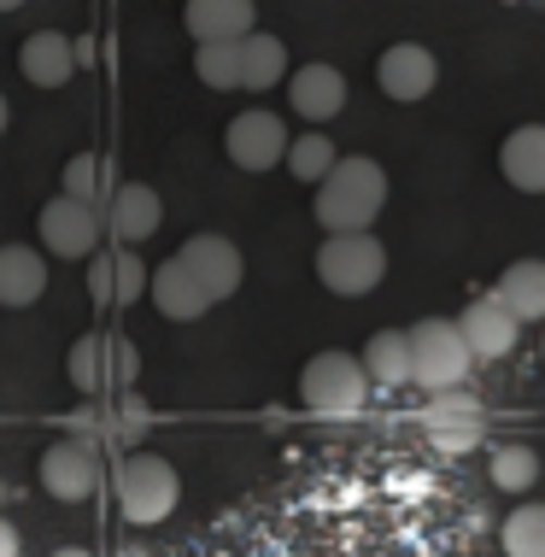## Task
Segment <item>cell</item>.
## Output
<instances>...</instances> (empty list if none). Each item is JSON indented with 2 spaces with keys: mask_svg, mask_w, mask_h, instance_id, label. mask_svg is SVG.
Instances as JSON below:
<instances>
[{
  "mask_svg": "<svg viewBox=\"0 0 545 557\" xmlns=\"http://www.w3.org/2000/svg\"><path fill=\"white\" fill-rule=\"evenodd\" d=\"M382 206H387V171L363 153L340 159L335 171L317 183V223H323L329 235L370 230V223L382 218Z\"/></svg>",
  "mask_w": 545,
  "mask_h": 557,
  "instance_id": "cell-1",
  "label": "cell"
},
{
  "mask_svg": "<svg viewBox=\"0 0 545 557\" xmlns=\"http://www.w3.org/2000/svg\"><path fill=\"white\" fill-rule=\"evenodd\" d=\"M370 370H363V358L352 352H317L306 375H299V405H306L311 417H323V423H352L363 411V399H370Z\"/></svg>",
  "mask_w": 545,
  "mask_h": 557,
  "instance_id": "cell-2",
  "label": "cell"
},
{
  "mask_svg": "<svg viewBox=\"0 0 545 557\" xmlns=\"http://www.w3.org/2000/svg\"><path fill=\"white\" fill-rule=\"evenodd\" d=\"M112 493H117L124 522H135V529H153V522H164L176 510L182 481H176V470L159 458V451H129V458L117 463V475H112Z\"/></svg>",
  "mask_w": 545,
  "mask_h": 557,
  "instance_id": "cell-3",
  "label": "cell"
},
{
  "mask_svg": "<svg viewBox=\"0 0 545 557\" xmlns=\"http://www.w3.org/2000/svg\"><path fill=\"white\" fill-rule=\"evenodd\" d=\"M382 276H387V252L370 230H340V235H329L323 247H317V282H323L329 294H340V299H358V294L382 288Z\"/></svg>",
  "mask_w": 545,
  "mask_h": 557,
  "instance_id": "cell-4",
  "label": "cell"
},
{
  "mask_svg": "<svg viewBox=\"0 0 545 557\" xmlns=\"http://www.w3.org/2000/svg\"><path fill=\"white\" fill-rule=\"evenodd\" d=\"M469 370H475V352H469L458 318H429L411 329V382L422 394H446V387H463Z\"/></svg>",
  "mask_w": 545,
  "mask_h": 557,
  "instance_id": "cell-5",
  "label": "cell"
},
{
  "mask_svg": "<svg viewBox=\"0 0 545 557\" xmlns=\"http://www.w3.org/2000/svg\"><path fill=\"white\" fill-rule=\"evenodd\" d=\"M36 230H41V247H48L53 259H95L100 235H106V212L77 200V194H59V200L41 206Z\"/></svg>",
  "mask_w": 545,
  "mask_h": 557,
  "instance_id": "cell-6",
  "label": "cell"
},
{
  "mask_svg": "<svg viewBox=\"0 0 545 557\" xmlns=\"http://www.w3.org/2000/svg\"><path fill=\"white\" fill-rule=\"evenodd\" d=\"M41 487L53 493V499H65V505H83V499H95L100 493V481H106V463H100V441H88V434H77V441H59L41 451Z\"/></svg>",
  "mask_w": 545,
  "mask_h": 557,
  "instance_id": "cell-7",
  "label": "cell"
},
{
  "mask_svg": "<svg viewBox=\"0 0 545 557\" xmlns=\"http://www.w3.org/2000/svg\"><path fill=\"white\" fill-rule=\"evenodd\" d=\"M71 382L83 387V394H117V387L135 382V346L124 335H83L71 346Z\"/></svg>",
  "mask_w": 545,
  "mask_h": 557,
  "instance_id": "cell-8",
  "label": "cell"
},
{
  "mask_svg": "<svg viewBox=\"0 0 545 557\" xmlns=\"http://www.w3.org/2000/svg\"><path fill=\"white\" fill-rule=\"evenodd\" d=\"M287 147H294V135H287V124L264 107L230 117V129H223V153H230L240 171H276V164H287Z\"/></svg>",
  "mask_w": 545,
  "mask_h": 557,
  "instance_id": "cell-9",
  "label": "cell"
},
{
  "mask_svg": "<svg viewBox=\"0 0 545 557\" xmlns=\"http://www.w3.org/2000/svg\"><path fill=\"white\" fill-rule=\"evenodd\" d=\"M422 429H429V441L441 451H475L481 434H487V411H481L475 394H463V387H446V394H429V411H422Z\"/></svg>",
  "mask_w": 545,
  "mask_h": 557,
  "instance_id": "cell-10",
  "label": "cell"
},
{
  "mask_svg": "<svg viewBox=\"0 0 545 557\" xmlns=\"http://www.w3.org/2000/svg\"><path fill=\"white\" fill-rule=\"evenodd\" d=\"M434 83H441V59L422 48V41H399V48H387L375 59V88H382L387 100H399V107L429 100Z\"/></svg>",
  "mask_w": 545,
  "mask_h": 557,
  "instance_id": "cell-11",
  "label": "cell"
},
{
  "mask_svg": "<svg viewBox=\"0 0 545 557\" xmlns=\"http://www.w3.org/2000/svg\"><path fill=\"white\" fill-rule=\"evenodd\" d=\"M458 329L469 341V352H475V364H493V358H510L522 341V318L505 306L498 294H481L475 306L458 311Z\"/></svg>",
  "mask_w": 545,
  "mask_h": 557,
  "instance_id": "cell-12",
  "label": "cell"
},
{
  "mask_svg": "<svg viewBox=\"0 0 545 557\" xmlns=\"http://www.w3.org/2000/svg\"><path fill=\"white\" fill-rule=\"evenodd\" d=\"M182 264L200 276V288L211 299H230L240 288V276H247V264H240V247L235 240H223V235H194V240H182V252H176Z\"/></svg>",
  "mask_w": 545,
  "mask_h": 557,
  "instance_id": "cell-13",
  "label": "cell"
},
{
  "mask_svg": "<svg viewBox=\"0 0 545 557\" xmlns=\"http://www.w3.org/2000/svg\"><path fill=\"white\" fill-rule=\"evenodd\" d=\"M147 288H153V276L135 259V247H112V252H95V259H88V294H95L100 306H135Z\"/></svg>",
  "mask_w": 545,
  "mask_h": 557,
  "instance_id": "cell-14",
  "label": "cell"
},
{
  "mask_svg": "<svg viewBox=\"0 0 545 557\" xmlns=\"http://www.w3.org/2000/svg\"><path fill=\"white\" fill-rule=\"evenodd\" d=\"M164 223V200L147 183H117L112 206H106V235L117 240V247H141L147 235H159Z\"/></svg>",
  "mask_w": 545,
  "mask_h": 557,
  "instance_id": "cell-15",
  "label": "cell"
},
{
  "mask_svg": "<svg viewBox=\"0 0 545 557\" xmlns=\"http://www.w3.org/2000/svg\"><path fill=\"white\" fill-rule=\"evenodd\" d=\"M287 107L306 117V124H329L346 107V77L335 65H323V59H311V65H299L287 77Z\"/></svg>",
  "mask_w": 545,
  "mask_h": 557,
  "instance_id": "cell-16",
  "label": "cell"
},
{
  "mask_svg": "<svg viewBox=\"0 0 545 557\" xmlns=\"http://www.w3.org/2000/svg\"><path fill=\"white\" fill-rule=\"evenodd\" d=\"M77 41L71 36H59V29H36V36L18 48V71L36 88H65L71 77H77Z\"/></svg>",
  "mask_w": 545,
  "mask_h": 557,
  "instance_id": "cell-17",
  "label": "cell"
},
{
  "mask_svg": "<svg viewBox=\"0 0 545 557\" xmlns=\"http://www.w3.org/2000/svg\"><path fill=\"white\" fill-rule=\"evenodd\" d=\"M147 294H153V306H159L171 323H194V318H206V311L218 306V299L200 288V276H194L182 259H164V264L153 270V288H147Z\"/></svg>",
  "mask_w": 545,
  "mask_h": 557,
  "instance_id": "cell-18",
  "label": "cell"
},
{
  "mask_svg": "<svg viewBox=\"0 0 545 557\" xmlns=\"http://www.w3.org/2000/svg\"><path fill=\"white\" fill-rule=\"evenodd\" d=\"M498 171L517 194H545V124H522L498 147Z\"/></svg>",
  "mask_w": 545,
  "mask_h": 557,
  "instance_id": "cell-19",
  "label": "cell"
},
{
  "mask_svg": "<svg viewBox=\"0 0 545 557\" xmlns=\"http://www.w3.org/2000/svg\"><path fill=\"white\" fill-rule=\"evenodd\" d=\"M252 18H259V7H252V0H188V7H182V24H188L194 41L252 36Z\"/></svg>",
  "mask_w": 545,
  "mask_h": 557,
  "instance_id": "cell-20",
  "label": "cell"
},
{
  "mask_svg": "<svg viewBox=\"0 0 545 557\" xmlns=\"http://www.w3.org/2000/svg\"><path fill=\"white\" fill-rule=\"evenodd\" d=\"M48 294V259L36 247H0V306H36Z\"/></svg>",
  "mask_w": 545,
  "mask_h": 557,
  "instance_id": "cell-21",
  "label": "cell"
},
{
  "mask_svg": "<svg viewBox=\"0 0 545 557\" xmlns=\"http://www.w3.org/2000/svg\"><path fill=\"white\" fill-rule=\"evenodd\" d=\"M363 370L375 387H405L411 382V329H375L363 346Z\"/></svg>",
  "mask_w": 545,
  "mask_h": 557,
  "instance_id": "cell-22",
  "label": "cell"
},
{
  "mask_svg": "<svg viewBox=\"0 0 545 557\" xmlns=\"http://www.w3.org/2000/svg\"><path fill=\"white\" fill-rule=\"evenodd\" d=\"M287 83V48L276 36H264V29H252V36H240V88L247 95H264V88Z\"/></svg>",
  "mask_w": 545,
  "mask_h": 557,
  "instance_id": "cell-23",
  "label": "cell"
},
{
  "mask_svg": "<svg viewBox=\"0 0 545 557\" xmlns=\"http://www.w3.org/2000/svg\"><path fill=\"white\" fill-rule=\"evenodd\" d=\"M498 299H505L510 311H517L522 323H540L545 318V259H517L505 264V276H498Z\"/></svg>",
  "mask_w": 545,
  "mask_h": 557,
  "instance_id": "cell-24",
  "label": "cell"
},
{
  "mask_svg": "<svg viewBox=\"0 0 545 557\" xmlns=\"http://www.w3.org/2000/svg\"><path fill=\"white\" fill-rule=\"evenodd\" d=\"M487 475H493L498 493H534V481H540V451L522 446V441H498L493 458H487Z\"/></svg>",
  "mask_w": 545,
  "mask_h": 557,
  "instance_id": "cell-25",
  "label": "cell"
},
{
  "mask_svg": "<svg viewBox=\"0 0 545 557\" xmlns=\"http://www.w3.org/2000/svg\"><path fill=\"white\" fill-rule=\"evenodd\" d=\"M65 194H77V200L88 206H112V194H117V176H112V164H106L100 153H77L65 164Z\"/></svg>",
  "mask_w": 545,
  "mask_h": 557,
  "instance_id": "cell-26",
  "label": "cell"
},
{
  "mask_svg": "<svg viewBox=\"0 0 545 557\" xmlns=\"http://www.w3.org/2000/svg\"><path fill=\"white\" fill-rule=\"evenodd\" d=\"M340 164V153H335V141H329L323 129H306V135H294V147H287V171H294V183H323L329 171Z\"/></svg>",
  "mask_w": 545,
  "mask_h": 557,
  "instance_id": "cell-27",
  "label": "cell"
},
{
  "mask_svg": "<svg viewBox=\"0 0 545 557\" xmlns=\"http://www.w3.org/2000/svg\"><path fill=\"white\" fill-rule=\"evenodd\" d=\"M498 546L505 557H545V505H517L505 517V529H498Z\"/></svg>",
  "mask_w": 545,
  "mask_h": 557,
  "instance_id": "cell-28",
  "label": "cell"
},
{
  "mask_svg": "<svg viewBox=\"0 0 545 557\" xmlns=\"http://www.w3.org/2000/svg\"><path fill=\"white\" fill-rule=\"evenodd\" d=\"M194 77L206 88H240V36L235 41H200V53H194Z\"/></svg>",
  "mask_w": 545,
  "mask_h": 557,
  "instance_id": "cell-29",
  "label": "cell"
},
{
  "mask_svg": "<svg viewBox=\"0 0 545 557\" xmlns=\"http://www.w3.org/2000/svg\"><path fill=\"white\" fill-rule=\"evenodd\" d=\"M0 557H18V529L7 517H0Z\"/></svg>",
  "mask_w": 545,
  "mask_h": 557,
  "instance_id": "cell-30",
  "label": "cell"
},
{
  "mask_svg": "<svg viewBox=\"0 0 545 557\" xmlns=\"http://www.w3.org/2000/svg\"><path fill=\"white\" fill-rule=\"evenodd\" d=\"M53 557H95V552H83V546H59Z\"/></svg>",
  "mask_w": 545,
  "mask_h": 557,
  "instance_id": "cell-31",
  "label": "cell"
},
{
  "mask_svg": "<svg viewBox=\"0 0 545 557\" xmlns=\"http://www.w3.org/2000/svg\"><path fill=\"white\" fill-rule=\"evenodd\" d=\"M7 117H12V112H7V95H0V135H7Z\"/></svg>",
  "mask_w": 545,
  "mask_h": 557,
  "instance_id": "cell-32",
  "label": "cell"
},
{
  "mask_svg": "<svg viewBox=\"0 0 545 557\" xmlns=\"http://www.w3.org/2000/svg\"><path fill=\"white\" fill-rule=\"evenodd\" d=\"M24 7V0H0V12H18Z\"/></svg>",
  "mask_w": 545,
  "mask_h": 557,
  "instance_id": "cell-33",
  "label": "cell"
},
{
  "mask_svg": "<svg viewBox=\"0 0 545 557\" xmlns=\"http://www.w3.org/2000/svg\"><path fill=\"white\" fill-rule=\"evenodd\" d=\"M540 352H545V346H540Z\"/></svg>",
  "mask_w": 545,
  "mask_h": 557,
  "instance_id": "cell-34",
  "label": "cell"
}]
</instances>
